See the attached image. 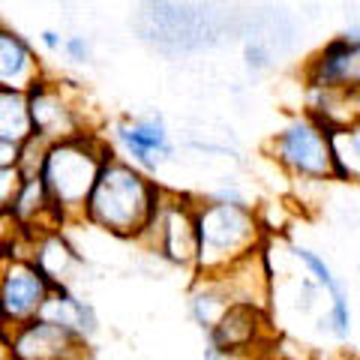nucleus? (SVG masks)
<instances>
[{"label":"nucleus","instance_id":"0eeeda50","mask_svg":"<svg viewBox=\"0 0 360 360\" xmlns=\"http://www.w3.org/2000/svg\"><path fill=\"white\" fill-rule=\"evenodd\" d=\"M207 342L213 352L225 354L229 360L255 357L274 352L276 333L270 328V312L252 307H229L222 319L207 330Z\"/></svg>","mask_w":360,"mask_h":360},{"label":"nucleus","instance_id":"b1692460","mask_svg":"<svg viewBox=\"0 0 360 360\" xmlns=\"http://www.w3.org/2000/svg\"><path fill=\"white\" fill-rule=\"evenodd\" d=\"M240 360H276L274 352H267V354H255V357H240Z\"/></svg>","mask_w":360,"mask_h":360},{"label":"nucleus","instance_id":"6e6552de","mask_svg":"<svg viewBox=\"0 0 360 360\" xmlns=\"http://www.w3.org/2000/svg\"><path fill=\"white\" fill-rule=\"evenodd\" d=\"M303 82L321 90H360V21L348 25L340 37L312 54L303 70Z\"/></svg>","mask_w":360,"mask_h":360},{"label":"nucleus","instance_id":"9b49d317","mask_svg":"<svg viewBox=\"0 0 360 360\" xmlns=\"http://www.w3.org/2000/svg\"><path fill=\"white\" fill-rule=\"evenodd\" d=\"M115 141L127 160L144 174H153L174 156V144L162 115H144L135 120H120L115 127Z\"/></svg>","mask_w":360,"mask_h":360},{"label":"nucleus","instance_id":"f8f14e48","mask_svg":"<svg viewBox=\"0 0 360 360\" xmlns=\"http://www.w3.org/2000/svg\"><path fill=\"white\" fill-rule=\"evenodd\" d=\"M291 258L307 270V276L328 295V309L321 315V328L328 330L336 342H345L352 336V307H348V291L342 285V279L333 274V267L324 262V255H319L309 246H291Z\"/></svg>","mask_w":360,"mask_h":360},{"label":"nucleus","instance_id":"f3484780","mask_svg":"<svg viewBox=\"0 0 360 360\" xmlns=\"http://www.w3.org/2000/svg\"><path fill=\"white\" fill-rule=\"evenodd\" d=\"M30 135H33V127H30L27 94L0 87V141L21 148Z\"/></svg>","mask_w":360,"mask_h":360},{"label":"nucleus","instance_id":"ddd939ff","mask_svg":"<svg viewBox=\"0 0 360 360\" xmlns=\"http://www.w3.org/2000/svg\"><path fill=\"white\" fill-rule=\"evenodd\" d=\"M27 255L54 288H72L75 291L78 270L84 267V255L70 238H66L63 229L37 238L27 246Z\"/></svg>","mask_w":360,"mask_h":360},{"label":"nucleus","instance_id":"2eb2a0df","mask_svg":"<svg viewBox=\"0 0 360 360\" xmlns=\"http://www.w3.org/2000/svg\"><path fill=\"white\" fill-rule=\"evenodd\" d=\"M39 82V60L30 45L18 33L0 27V87L4 90H27Z\"/></svg>","mask_w":360,"mask_h":360},{"label":"nucleus","instance_id":"5701e85b","mask_svg":"<svg viewBox=\"0 0 360 360\" xmlns=\"http://www.w3.org/2000/svg\"><path fill=\"white\" fill-rule=\"evenodd\" d=\"M42 45H45L49 51H60V45H63L60 33H58V30H42Z\"/></svg>","mask_w":360,"mask_h":360},{"label":"nucleus","instance_id":"4468645a","mask_svg":"<svg viewBox=\"0 0 360 360\" xmlns=\"http://www.w3.org/2000/svg\"><path fill=\"white\" fill-rule=\"evenodd\" d=\"M37 319L58 324V328L70 330L72 336H78V340L87 345H90V336L99 330V319H96L94 307L72 288H51V295L42 303Z\"/></svg>","mask_w":360,"mask_h":360},{"label":"nucleus","instance_id":"412c9836","mask_svg":"<svg viewBox=\"0 0 360 360\" xmlns=\"http://www.w3.org/2000/svg\"><path fill=\"white\" fill-rule=\"evenodd\" d=\"M60 49L66 51V58L72 63H87L90 60V42L84 37H66Z\"/></svg>","mask_w":360,"mask_h":360},{"label":"nucleus","instance_id":"393cba45","mask_svg":"<svg viewBox=\"0 0 360 360\" xmlns=\"http://www.w3.org/2000/svg\"><path fill=\"white\" fill-rule=\"evenodd\" d=\"M0 360H9V357H6V354H4V352H0Z\"/></svg>","mask_w":360,"mask_h":360},{"label":"nucleus","instance_id":"f257e3e1","mask_svg":"<svg viewBox=\"0 0 360 360\" xmlns=\"http://www.w3.org/2000/svg\"><path fill=\"white\" fill-rule=\"evenodd\" d=\"M160 198L162 186L150 180V174H144L127 160L108 153L96 174V184L87 195L82 222L90 229L105 231L108 238L139 243Z\"/></svg>","mask_w":360,"mask_h":360},{"label":"nucleus","instance_id":"dca6fc26","mask_svg":"<svg viewBox=\"0 0 360 360\" xmlns=\"http://www.w3.org/2000/svg\"><path fill=\"white\" fill-rule=\"evenodd\" d=\"M229 307H231V300L225 295V288L219 285L217 276H198L195 279L193 295H189V315H193V321L201 330L207 333L225 315Z\"/></svg>","mask_w":360,"mask_h":360},{"label":"nucleus","instance_id":"4be33fe9","mask_svg":"<svg viewBox=\"0 0 360 360\" xmlns=\"http://www.w3.org/2000/svg\"><path fill=\"white\" fill-rule=\"evenodd\" d=\"M18 162V148L15 144H6V141H0V168H6V165H15Z\"/></svg>","mask_w":360,"mask_h":360},{"label":"nucleus","instance_id":"39448f33","mask_svg":"<svg viewBox=\"0 0 360 360\" xmlns=\"http://www.w3.org/2000/svg\"><path fill=\"white\" fill-rule=\"evenodd\" d=\"M195 205L198 198L162 189V198L153 210L148 229L139 238V246H144L150 255L162 258L172 267L195 270V252H198Z\"/></svg>","mask_w":360,"mask_h":360},{"label":"nucleus","instance_id":"aec40b11","mask_svg":"<svg viewBox=\"0 0 360 360\" xmlns=\"http://www.w3.org/2000/svg\"><path fill=\"white\" fill-rule=\"evenodd\" d=\"M243 60L246 66H250L252 72H262L270 66V51H267V45L262 39H252V42H246V49H243Z\"/></svg>","mask_w":360,"mask_h":360},{"label":"nucleus","instance_id":"423d86ee","mask_svg":"<svg viewBox=\"0 0 360 360\" xmlns=\"http://www.w3.org/2000/svg\"><path fill=\"white\" fill-rule=\"evenodd\" d=\"M51 283L30 255H0V333L33 321L51 295Z\"/></svg>","mask_w":360,"mask_h":360},{"label":"nucleus","instance_id":"f03ea898","mask_svg":"<svg viewBox=\"0 0 360 360\" xmlns=\"http://www.w3.org/2000/svg\"><path fill=\"white\" fill-rule=\"evenodd\" d=\"M195 276H219L231 264L267 243V231L252 205L198 198L195 205Z\"/></svg>","mask_w":360,"mask_h":360},{"label":"nucleus","instance_id":"1a4fd4ad","mask_svg":"<svg viewBox=\"0 0 360 360\" xmlns=\"http://www.w3.org/2000/svg\"><path fill=\"white\" fill-rule=\"evenodd\" d=\"M27 108H30V127L33 135L42 141H63L84 132L82 108L72 99L70 87L60 82H39L27 90Z\"/></svg>","mask_w":360,"mask_h":360},{"label":"nucleus","instance_id":"7ed1b4c3","mask_svg":"<svg viewBox=\"0 0 360 360\" xmlns=\"http://www.w3.org/2000/svg\"><path fill=\"white\" fill-rule=\"evenodd\" d=\"M108 153L115 150L94 132H82V135H72V139L49 144L39 165V180L45 193H49L54 213L63 222V229L82 222L87 195L94 189L96 174Z\"/></svg>","mask_w":360,"mask_h":360},{"label":"nucleus","instance_id":"6ab92c4d","mask_svg":"<svg viewBox=\"0 0 360 360\" xmlns=\"http://www.w3.org/2000/svg\"><path fill=\"white\" fill-rule=\"evenodd\" d=\"M21 184H25V174H21L18 165L0 168V213H9V207H13Z\"/></svg>","mask_w":360,"mask_h":360},{"label":"nucleus","instance_id":"a211bd4d","mask_svg":"<svg viewBox=\"0 0 360 360\" xmlns=\"http://www.w3.org/2000/svg\"><path fill=\"white\" fill-rule=\"evenodd\" d=\"M333 144V180L360 184V120L330 132Z\"/></svg>","mask_w":360,"mask_h":360},{"label":"nucleus","instance_id":"20e7f679","mask_svg":"<svg viewBox=\"0 0 360 360\" xmlns=\"http://www.w3.org/2000/svg\"><path fill=\"white\" fill-rule=\"evenodd\" d=\"M267 153L279 168L303 184H321L333 180V144L330 132L315 123L307 111L291 117L283 129L267 139Z\"/></svg>","mask_w":360,"mask_h":360},{"label":"nucleus","instance_id":"9d476101","mask_svg":"<svg viewBox=\"0 0 360 360\" xmlns=\"http://www.w3.org/2000/svg\"><path fill=\"white\" fill-rule=\"evenodd\" d=\"M9 360H90V348L70 330L33 319L6 333Z\"/></svg>","mask_w":360,"mask_h":360}]
</instances>
